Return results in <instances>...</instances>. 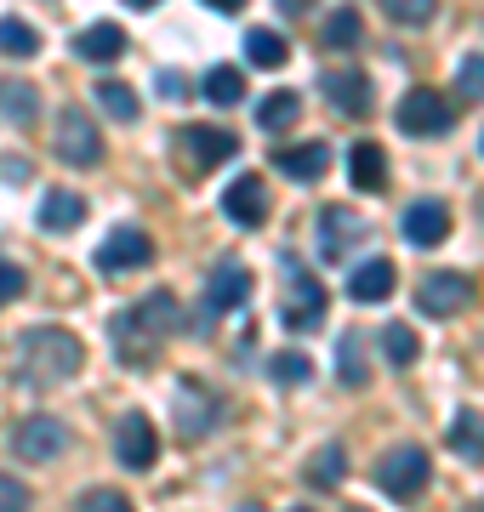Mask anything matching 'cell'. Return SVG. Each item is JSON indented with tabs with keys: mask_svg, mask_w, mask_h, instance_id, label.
<instances>
[{
	"mask_svg": "<svg viewBox=\"0 0 484 512\" xmlns=\"http://www.w3.org/2000/svg\"><path fill=\"white\" fill-rule=\"evenodd\" d=\"M348 183L359 188V194H382L388 188V154H382V143H354L348 148Z\"/></svg>",
	"mask_w": 484,
	"mask_h": 512,
	"instance_id": "cell-16",
	"label": "cell"
},
{
	"mask_svg": "<svg viewBox=\"0 0 484 512\" xmlns=\"http://www.w3.org/2000/svg\"><path fill=\"white\" fill-rule=\"evenodd\" d=\"M348 296H354V302H388L393 296V262L388 256L359 262L354 274H348Z\"/></svg>",
	"mask_w": 484,
	"mask_h": 512,
	"instance_id": "cell-20",
	"label": "cell"
},
{
	"mask_svg": "<svg viewBox=\"0 0 484 512\" xmlns=\"http://www.w3.org/2000/svg\"><path fill=\"white\" fill-rule=\"evenodd\" d=\"M0 114H6L12 126H35L40 92L29 86V80H0Z\"/></svg>",
	"mask_w": 484,
	"mask_h": 512,
	"instance_id": "cell-23",
	"label": "cell"
},
{
	"mask_svg": "<svg viewBox=\"0 0 484 512\" xmlns=\"http://www.w3.org/2000/svg\"><path fill=\"white\" fill-rule=\"evenodd\" d=\"M291 512H308V507H291Z\"/></svg>",
	"mask_w": 484,
	"mask_h": 512,
	"instance_id": "cell-44",
	"label": "cell"
},
{
	"mask_svg": "<svg viewBox=\"0 0 484 512\" xmlns=\"http://www.w3.org/2000/svg\"><path fill=\"white\" fill-rule=\"evenodd\" d=\"M467 512H484V501H479V507H467Z\"/></svg>",
	"mask_w": 484,
	"mask_h": 512,
	"instance_id": "cell-41",
	"label": "cell"
},
{
	"mask_svg": "<svg viewBox=\"0 0 484 512\" xmlns=\"http://www.w3.org/2000/svg\"><path fill=\"white\" fill-rule=\"evenodd\" d=\"M75 57H86V63H114V57H126V29L120 23H86L75 35Z\"/></svg>",
	"mask_w": 484,
	"mask_h": 512,
	"instance_id": "cell-18",
	"label": "cell"
},
{
	"mask_svg": "<svg viewBox=\"0 0 484 512\" xmlns=\"http://www.w3.org/2000/svg\"><path fill=\"white\" fill-rule=\"evenodd\" d=\"M450 450L462 461H484V421L479 410H462V416L450 421Z\"/></svg>",
	"mask_w": 484,
	"mask_h": 512,
	"instance_id": "cell-27",
	"label": "cell"
},
{
	"mask_svg": "<svg viewBox=\"0 0 484 512\" xmlns=\"http://www.w3.org/2000/svg\"><path fill=\"white\" fill-rule=\"evenodd\" d=\"M177 427H183V439H205L211 433V421H217V399L200 393V382H177Z\"/></svg>",
	"mask_w": 484,
	"mask_h": 512,
	"instance_id": "cell-17",
	"label": "cell"
},
{
	"mask_svg": "<svg viewBox=\"0 0 484 512\" xmlns=\"http://www.w3.org/2000/svg\"><path fill=\"white\" fill-rule=\"evenodd\" d=\"M297 114H302V97L297 92H268L257 103V126L262 131H291V126H297Z\"/></svg>",
	"mask_w": 484,
	"mask_h": 512,
	"instance_id": "cell-25",
	"label": "cell"
},
{
	"mask_svg": "<svg viewBox=\"0 0 484 512\" xmlns=\"http://www.w3.org/2000/svg\"><path fill=\"white\" fill-rule=\"evenodd\" d=\"M0 512H29V490H23V478L0 473Z\"/></svg>",
	"mask_w": 484,
	"mask_h": 512,
	"instance_id": "cell-37",
	"label": "cell"
},
{
	"mask_svg": "<svg viewBox=\"0 0 484 512\" xmlns=\"http://www.w3.org/2000/svg\"><path fill=\"white\" fill-rule=\"evenodd\" d=\"M171 325H177V296L166 291H154L143 296L137 308L126 313H114V353L126 359V365H154L160 359V342L171 336Z\"/></svg>",
	"mask_w": 484,
	"mask_h": 512,
	"instance_id": "cell-1",
	"label": "cell"
},
{
	"mask_svg": "<svg viewBox=\"0 0 484 512\" xmlns=\"http://www.w3.org/2000/svg\"><path fill=\"white\" fill-rule=\"evenodd\" d=\"M473 302V279L467 274H422L416 279V308L428 319H450Z\"/></svg>",
	"mask_w": 484,
	"mask_h": 512,
	"instance_id": "cell-8",
	"label": "cell"
},
{
	"mask_svg": "<svg viewBox=\"0 0 484 512\" xmlns=\"http://www.w3.org/2000/svg\"><path fill=\"white\" fill-rule=\"evenodd\" d=\"M456 92H462V103H479L484 97V52H467L456 63Z\"/></svg>",
	"mask_w": 484,
	"mask_h": 512,
	"instance_id": "cell-35",
	"label": "cell"
},
{
	"mask_svg": "<svg viewBox=\"0 0 484 512\" xmlns=\"http://www.w3.org/2000/svg\"><path fill=\"white\" fill-rule=\"evenodd\" d=\"M319 92L331 97L336 114H354V120L371 114V80H365L359 69H331L325 80H319Z\"/></svg>",
	"mask_w": 484,
	"mask_h": 512,
	"instance_id": "cell-15",
	"label": "cell"
},
{
	"mask_svg": "<svg viewBox=\"0 0 484 512\" xmlns=\"http://www.w3.org/2000/svg\"><path fill=\"white\" fill-rule=\"evenodd\" d=\"M200 92H205V103L234 109V103L245 97V74L234 69V63H211V69H205V80H200Z\"/></svg>",
	"mask_w": 484,
	"mask_h": 512,
	"instance_id": "cell-22",
	"label": "cell"
},
{
	"mask_svg": "<svg viewBox=\"0 0 484 512\" xmlns=\"http://www.w3.org/2000/svg\"><path fill=\"white\" fill-rule=\"evenodd\" d=\"M245 57H251V63H257V69H285V35L280 29H251V35H245Z\"/></svg>",
	"mask_w": 484,
	"mask_h": 512,
	"instance_id": "cell-28",
	"label": "cell"
},
{
	"mask_svg": "<svg viewBox=\"0 0 484 512\" xmlns=\"http://www.w3.org/2000/svg\"><path fill=\"white\" fill-rule=\"evenodd\" d=\"M393 120L405 137H439V131L456 126V103H445V92H433V86H416V92L399 97Z\"/></svg>",
	"mask_w": 484,
	"mask_h": 512,
	"instance_id": "cell-4",
	"label": "cell"
},
{
	"mask_svg": "<svg viewBox=\"0 0 484 512\" xmlns=\"http://www.w3.org/2000/svg\"><path fill=\"white\" fill-rule=\"evenodd\" d=\"M223 211H228V222H240V228H262V217H268V188H262L257 171H245V177H234V183L223 188Z\"/></svg>",
	"mask_w": 484,
	"mask_h": 512,
	"instance_id": "cell-14",
	"label": "cell"
},
{
	"mask_svg": "<svg viewBox=\"0 0 484 512\" xmlns=\"http://www.w3.org/2000/svg\"><path fill=\"white\" fill-rule=\"evenodd\" d=\"M342 473H348L342 444H325V450L314 456V467H308V484H314V490H336V484H342Z\"/></svg>",
	"mask_w": 484,
	"mask_h": 512,
	"instance_id": "cell-31",
	"label": "cell"
},
{
	"mask_svg": "<svg viewBox=\"0 0 484 512\" xmlns=\"http://www.w3.org/2000/svg\"><path fill=\"white\" fill-rule=\"evenodd\" d=\"M0 52H6V57H35V52H40L35 23H23V18H0Z\"/></svg>",
	"mask_w": 484,
	"mask_h": 512,
	"instance_id": "cell-32",
	"label": "cell"
},
{
	"mask_svg": "<svg viewBox=\"0 0 484 512\" xmlns=\"http://www.w3.org/2000/svg\"><path fill=\"white\" fill-rule=\"evenodd\" d=\"M479 217H484V200H479Z\"/></svg>",
	"mask_w": 484,
	"mask_h": 512,
	"instance_id": "cell-43",
	"label": "cell"
},
{
	"mask_svg": "<svg viewBox=\"0 0 484 512\" xmlns=\"http://www.w3.org/2000/svg\"><path fill=\"white\" fill-rule=\"evenodd\" d=\"M428 478H433V461L422 444H399V450H388V456L376 461V484L393 501H416V495L428 490Z\"/></svg>",
	"mask_w": 484,
	"mask_h": 512,
	"instance_id": "cell-3",
	"label": "cell"
},
{
	"mask_svg": "<svg viewBox=\"0 0 484 512\" xmlns=\"http://www.w3.org/2000/svg\"><path fill=\"white\" fill-rule=\"evenodd\" d=\"M382 353H388V365H416L422 342H416V330L410 325H388L382 330Z\"/></svg>",
	"mask_w": 484,
	"mask_h": 512,
	"instance_id": "cell-34",
	"label": "cell"
},
{
	"mask_svg": "<svg viewBox=\"0 0 484 512\" xmlns=\"http://www.w3.org/2000/svg\"><path fill=\"white\" fill-rule=\"evenodd\" d=\"M268 376H274L280 387H302L308 376H314V359H308V353H297V348H285V353H274V359H268Z\"/></svg>",
	"mask_w": 484,
	"mask_h": 512,
	"instance_id": "cell-30",
	"label": "cell"
},
{
	"mask_svg": "<svg viewBox=\"0 0 484 512\" xmlns=\"http://www.w3.org/2000/svg\"><path fill=\"white\" fill-rule=\"evenodd\" d=\"M23 285H29V279H23V268H18V262H0V302H18V296H23Z\"/></svg>",
	"mask_w": 484,
	"mask_h": 512,
	"instance_id": "cell-39",
	"label": "cell"
},
{
	"mask_svg": "<svg viewBox=\"0 0 484 512\" xmlns=\"http://www.w3.org/2000/svg\"><path fill=\"white\" fill-rule=\"evenodd\" d=\"M23 353V382H35V387H57V382H69L75 370H86V348H80V336H69V330H29L18 342Z\"/></svg>",
	"mask_w": 484,
	"mask_h": 512,
	"instance_id": "cell-2",
	"label": "cell"
},
{
	"mask_svg": "<svg viewBox=\"0 0 484 512\" xmlns=\"http://www.w3.org/2000/svg\"><path fill=\"white\" fill-rule=\"evenodd\" d=\"M154 86H160V97H166V103H183V97H188V80L177 69H160V80H154Z\"/></svg>",
	"mask_w": 484,
	"mask_h": 512,
	"instance_id": "cell-40",
	"label": "cell"
},
{
	"mask_svg": "<svg viewBox=\"0 0 484 512\" xmlns=\"http://www.w3.org/2000/svg\"><path fill=\"white\" fill-rule=\"evenodd\" d=\"M245 296H251V268L245 262H217L211 268V279H205V313H228V308H240Z\"/></svg>",
	"mask_w": 484,
	"mask_h": 512,
	"instance_id": "cell-13",
	"label": "cell"
},
{
	"mask_svg": "<svg viewBox=\"0 0 484 512\" xmlns=\"http://www.w3.org/2000/svg\"><path fill=\"white\" fill-rule=\"evenodd\" d=\"M319 35H325V46H331V52H354L359 40H365V18H359L354 6H342V12H331V18H325V29H319Z\"/></svg>",
	"mask_w": 484,
	"mask_h": 512,
	"instance_id": "cell-26",
	"label": "cell"
},
{
	"mask_svg": "<svg viewBox=\"0 0 484 512\" xmlns=\"http://www.w3.org/2000/svg\"><path fill=\"white\" fill-rule=\"evenodd\" d=\"M92 97H97V109L114 114V120H126V126L137 120V114H143V103H137V92H131L126 80H103V86H97Z\"/></svg>",
	"mask_w": 484,
	"mask_h": 512,
	"instance_id": "cell-29",
	"label": "cell"
},
{
	"mask_svg": "<svg viewBox=\"0 0 484 512\" xmlns=\"http://www.w3.org/2000/svg\"><path fill=\"white\" fill-rule=\"evenodd\" d=\"M57 160L63 165H103V137H97V120L86 109H63L57 114Z\"/></svg>",
	"mask_w": 484,
	"mask_h": 512,
	"instance_id": "cell-5",
	"label": "cell"
},
{
	"mask_svg": "<svg viewBox=\"0 0 484 512\" xmlns=\"http://www.w3.org/2000/svg\"><path fill=\"white\" fill-rule=\"evenodd\" d=\"M80 512H131V501L120 490H92L86 501H80Z\"/></svg>",
	"mask_w": 484,
	"mask_h": 512,
	"instance_id": "cell-38",
	"label": "cell"
},
{
	"mask_svg": "<svg viewBox=\"0 0 484 512\" xmlns=\"http://www.w3.org/2000/svg\"><path fill=\"white\" fill-rule=\"evenodd\" d=\"M183 154H188V165L194 171H211V165H228L234 154H240V143H234V131H223V126H183Z\"/></svg>",
	"mask_w": 484,
	"mask_h": 512,
	"instance_id": "cell-11",
	"label": "cell"
},
{
	"mask_svg": "<svg viewBox=\"0 0 484 512\" xmlns=\"http://www.w3.org/2000/svg\"><path fill=\"white\" fill-rule=\"evenodd\" d=\"M274 165H280L285 177H297V183H319V177H325V165H331V148H325V143L274 148Z\"/></svg>",
	"mask_w": 484,
	"mask_h": 512,
	"instance_id": "cell-19",
	"label": "cell"
},
{
	"mask_svg": "<svg viewBox=\"0 0 484 512\" xmlns=\"http://www.w3.org/2000/svg\"><path fill=\"white\" fill-rule=\"evenodd\" d=\"M359 239H371V234H365V222L348 205H325L319 211V256L325 262H348V251H354Z\"/></svg>",
	"mask_w": 484,
	"mask_h": 512,
	"instance_id": "cell-10",
	"label": "cell"
},
{
	"mask_svg": "<svg viewBox=\"0 0 484 512\" xmlns=\"http://www.w3.org/2000/svg\"><path fill=\"white\" fill-rule=\"evenodd\" d=\"M479 154H484V137H479Z\"/></svg>",
	"mask_w": 484,
	"mask_h": 512,
	"instance_id": "cell-42",
	"label": "cell"
},
{
	"mask_svg": "<svg viewBox=\"0 0 484 512\" xmlns=\"http://www.w3.org/2000/svg\"><path fill=\"white\" fill-rule=\"evenodd\" d=\"M86 217V200L69 194V188H46V200H40V228L46 234H63V228H75Z\"/></svg>",
	"mask_w": 484,
	"mask_h": 512,
	"instance_id": "cell-21",
	"label": "cell"
},
{
	"mask_svg": "<svg viewBox=\"0 0 484 512\" xmlns=\"http://www.w3.org/2000/svg\"><path fill=\"white\" fill-rule=\"evenodd\" d=\"M399 228H405V239L416 245V251H433V245L450 234V205L445 200H410Z\"/></svg>",
	"mask_w": 484,
	"mask_h": 512,
	"instance_id": "cell-12",
	"label": "cell"
},
{
	"mask_svg": "<svg viewBox=\"0 0 484 512\" xmlns=\"http://www.w3.org/2000/svg\"><path fill=\"white\" fill-rule=\"evenodd\" d=\"M393 23H410V29H422V23H433V0H388L382 6Z\"/></svg>",
	"mask_w": 484,
	"mask_h": 512,
	"instance_id": "cell-36",
	"label": "cell"
},
{
	"mask_svg": "<svg viewBox=\"0 0 484 512\" xmlns=\"http://www.w3.org/2000/svg\"><path fill=\"white\" fill-rule=\"evenodd\" d=\"M114 456H120V467H131V473H149L154 467L160 439H154V421L143 416V410H126V416H120V427H114Z\"/></svg>",
	"mask_w": 484,
	"mask_h": 512,
	"instance_id": "cell-7",
	"label": "cell"
},
{
	"mask_svg": "<svg viewBox=\"0 0 484 512\" xmlns=\"http://www.w3.org/2000/svg\"><path fill=\"white\" fill-rule=\"evenodd\" d=\"M336 376H342V387H365L371 382L365 353H359V336H342V348H336Z\"/></svg>",
	"mask_w": 484,
	"mask_h": 512,
	"instance_id": "cell-33",
	"label": "cell"
},
{
	"mask_svg": "<svg viewBox=\"0 0 484 512\" xmlns=\"http://www.w3.org/2000/svg\"><path fill=\"white\" fill-rule=\"evenodd\" d=\"M325 319V291L314 279H297V302L285 308V330H314Z\"/></svg>",
	"mask_w": 484,
	"mask_h": 512,
	"instance_id": "cell-24",
	"label": "cell"
},
{
	"mask_svg": "<svg viewBox=\"0 0 484 512\" xmlns=\"http://www.w3.org/2000/svg\"><path fill=\"white\" fill-rule=\"evenodd\" d=\"M154 262V239L143 234V228H109V239L97 245V268L103 274H120V268H149Z\"/></svg>",
	"mask_w": 484,
	"mask_h": 512,
	"instance_id": "cell-9",
	"label": "cell"
},
{
	"mask_svg": "<svg viewBox=\"0 0 484 512\" xmlns=\"http://www.w3.org/2000/svg\"><path fill=\"white\" fill-rule=\"evenodd\" d=\"M69 450V427L57 416H23L12 433V456L18 461H57Z\"/></svg>",
	"mask_w": 484,
	"mask_h": 512,
	"instance_id": "cell-6",
	"label": "cell"
}]
</instances>
